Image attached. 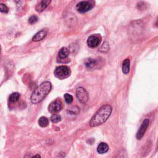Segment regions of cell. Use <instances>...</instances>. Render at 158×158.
Returning <instances> with one entry per match:
<instances>
[{"instance_id":"7c38bea8","label":"cell","mask_w":158,"mask_h":158,"mask_svg":"<svg viewBox=\"0 0 158 158\" xmlns=\"http://www.w3.org/2000/svg\"><path fill=\"white\" fill-rule=\"evenodd\" d=\"M130 61L129 59H125L122 62V72L124 74H128L130 72Z\"/></svg>"},{"instance_id":"ffe728a7","label":"cell","mask_w":158,"mask_h":158,"mask_svg":"<svg viewBox=\"0 0 158 158\" xmlns=\"http://www.w3.org/2000/svg\"><path fill=\"white\" fill-rule=\"evenodd\" d=\"M38 21V18L37 15H31V16L29 19V23L30 24H34V23H37Z\"/></svg>"},{"instance_id":"7402d4cb","label":"cell","mask_w":158,"mask_h":158,"mask_svg":"<svg viewBox=\"0 0 158 158\" xmlns=\"http://www.w3.org/2000/svg\"><path fill=\"white\" fill-rule=\"evenodd\" d=\"M79 111H80V109L77 106H74V107L70 109V112L72 114H78Z\"/></svg>"},{"instance_id":"8fae6325","label":"cell","mask_w":158,"mask_h":158,"mask_svg":"<svg viewBox=\"0 0 158 158\" xmlns=\"http://www.w3.org/2000/svg\"><path fill=\"white\" fill-rule=\"evenodd\" d=\"M99 61L96 59H92L89 58L86 59L85 61V65L86 68L90 69L95 68L96 66H98Z\"/></svg>"},{"instance_id":"3957f363","label":"cell","mask_w":158,"mask_h":158,"mask_svg":"<svg viewBox=\"0 0 158 158\" xmlns=\"http://www.w3.org/2000/svg\"><path fill=\"white\" fill-rule=\"evenodd\" d=\"M54 76L59 80H64L70 77L71 74V70L69 67L67 66H58L54 70Z\"/></svg>"},{"instance_id":"2e32d148","label":"cell","mask_w":158,"mask_h":158,"mask_svg":"<svg viewBox=\"0 0 158 158\" xmlns=\"http://www.w3.org/2000/svg\"><path fill=\"white\" fill-rule=\"evenodd\" d=\"M38 124L42 127H46L49 124V120L46 117H41L38 120Z\"/></svg>"},{"instance_id":"d6986e66","label":"cell","mask_w":158,"mask_h":158,"mask_svg":"<svg viewBox=\"0 0 158 158\" xmlns=\"http://www.w3.org/2000/svg\"><path fill=\"white\" fill-rule=\"evenodd\" d=\"M0 12L3 13H7L9 12V9L5 4H0Z\"/></svg>"},{"instance_id":"44dd1931","label":"cell","mask_w":158,"mask_h":158,"mask_svg":"<svg viewBox=\"0 0 158 158\" xmlns=\"http://www.w3.org/2000/svg\"><path fill=\"white\" fill-rule=\"evenodd\" d=\"M109 50V45L106 42L104 43L103 44H102V46L101 47V48H100V51H102V52H104V51H108Z\"/></svg>"},{"instance_id":"30bf717a","label":"cell","mask_w":158,"mask_h":158,"mask_svg":"<svg viewBox=\"0 0 158 158\" xmlns=\"http://www.w3.org/2000/svg\"><path fill=\"white\" fill-rule=\"evenodd\" d=\"M50 3L51 1L50 0H43V1H41L37 4L36 7H35V9L38 13H42L48 6Z\"/></svg>"},{"instance_id":"d4e9b609","label":"cell","mask_w":158,"mask_h":158,"mask_svg":"<svg viewBox=\"0 0 158 158\" xmlns=\"http://www.w3.org/2000/svg\"><path fill=\"white\" fill-rule=\"evenodd\" d=\"M1 47L0 46V54H1Z\"/></svg>"},{"instance_id":"7a4b0ae2","label":"cell","mask_w":158,"mask_h":158,"mask_svg":"<svg viewBox=\"0 0 158 158\" xmlns=\"http://www.w3.org/2000/svg\"><path fill=\"white\" fill-rule=\"evenodd\" d=\"M51 88H52V85L49 81H45L42 83L35 89L31 94L30 97L31 103L35 104L42 102L50 92Z\"/></svg>"},{"instance_id":"5bb4252c","label":"cell","mask_w":158,"mask_h":158,"mask_svg":"<svg viewBox=\"0 0 158 158\" xmlns=\"http://www.w3.org/2000/svg\"><path fill=\"white\" fill-rule=\"evenodd\" d=\"M69 55V50L66 47H63L59 51L58 56L61 59H66L68 57Z\"/></svg>"},{"instance_id":"8992f818","label":"cell","mask_w":158,"mask_h":158,"mask_svg":"<svg viewBox=\"0 0 158 158\" xmlns=\"http://www.w3.org/2000/svg\"><path fill=\"white\" fill-rule=\"evenodd\" d=\"M101 41V37L100 35L95 34L92 35L88 38L87 45L90 48H94L97 47L100 44Z\"/></svg>"},{"instance_id":"9c48e42d","label":"cell","mask_w":158,"mask_h":158,"mask_svg":"<svg viewBox=\"0 0 158 158\" xmlns=\"http://www.w3.org/2000/svg\"><path fill=\"white\" fill-rule=\"evenodd\" d=\"M48 31L46 29H42V30L39 31L35 34L32 38V41L35 42H38L40 41H42V40L44 39L47 35Z\"/></svg>"},{"instance_id":"603a6c76","label":"cell","mask_w":158,"mask_h":158,"mask_svg":"<svg viewBox=\"0 0 158 158\" xmlns=\"http://www.w3.org/2000/svg\"><path fill=\"white\" fill-rule=\"evenodd\" d=\"M127 153L124 151H122L118 154L116 158H127Z\"/></svg>"},{"instance_id":"ac0fdd59","label":"cell","mask_w":158,"mask_h":158,"mask_svg":"<svg viewBox=\"0 0 158 158\" xmlns=\"http://www.w3.org/2000/svg\"><path fill=\"white\" fill-rule=\"evenodd\" d=\"M64 99L65 101L68 104H71L73 101V96L71 95V94L69 93H66L64 94Z\"/></svg>"},{"instance_id":"6da1fadb","label":"cell","mask_w":158,"mask_h":158,"mask_svg":"<svg viewBox=\"0 0 158 158\" xmlns=\"http://www.w3.org/2000/svg\"><path fill=\"white\" fill-rule=\"evenodd\" d=\"M112 108L109 104H105L99 109L91 118L89 125L91 127H95L103 124L110 117Z\"/></svg>"},{"instance_id":"ba28073f","label":"cell","mask_w":158,"mask_h":158,"mask_svg":"<svg viewBox=\"0 0 158 158\" xmlns=\"http://www.w3.org/2000/svg\"><path fill=\"white\" fill-rule=\"evenodd\" d=\"M149 124V119H148V118H145V119L143 121V122H142V124L140 127V129H138V132L137 133L136 138L137 140H140L142 138H143L146 131L147 130Z\"/></svg>"},{"instance_id":"e0dca14e","label":"cell","mask_w":158,"mask_h":158,"mask_svg":"<svg viewBox=\"0 0 158 158\" xmlns=\"http://www.w3.org/2000/svg\"><path fill=\"white\" fill-rule=\"evenodd\" d=\"M62 120L61 116L58 114H53L51 117V121L53 123H58V122H61Z\"/></svg>"},{"instance_id":"cb8c5ba5","label":"cell","mask_w":158,"mask_h":158,"mask_svg":"<svg viewBox=\"0 0 158 158\" xmlns=\"http://www.w3.org/2000/svg\"><path fill=\"white\" fill-rule=\"evenodd\" d=\"M31 158H41V156H40L39 155H35V156H33Z\"/></svg>"},{"instance_id":"4fadbf2b","label":"cell","mask_w":158,"mask_h":158,"mask_svg":"<svg viewBox=\"0 0 158 158\" xmlns=\"http://www.w3.org/2000/svg\"><path fill=\"white\" fill-rule=\"evenodd\" d=\"M109 150V146L106 143H102L99 144L97 148V151L99 154H104L107 153Z\"/></svg>"},{"instance_id":"52a82bcc","label":"cell","mask_w":158,"mask_h":158,"mask_svg":"<svg viewBox=\"0 0 158 158\" xmlns=\"http://www.w3.org/2000/svg\"><path fill=\"white\" fill-rule=\"evenodd\" d=\"M62 109V103L59 100H55L51 102L48 106V111L53 114H57L59 111H61Z\"/></svg>"},{"instance_id":"9a60e30c","label":"cell","mask_w":158,"mask_h":158,"mask_svg":"<svg viewBox=\"0 0 158 158\" xmlns=\"http://www.w3.org/2000/svg\"><path fill=\"white\" fill-rule=\"evenodd\" d=\"M20 94L18 92H15L12 93L9 96V101L11 103H14V102H16L20 98Z\"/></svg>"},{"instance_id":"277c9868","label":"cell","mask_w":158,"mask_h":158,"mask_svg":"<svg viewBox=\"0 0 158 158\" xmlns=\"http://www.w3.org/2000/svg\"><path fill=\"white\" fill-rule=\"evenodd\" d=\"M93 5L89 1H80L76 6L77 11L80 13H85L93 8Z\"/></svg>"},{"instance_id":"5b68a950","label":"cell","mask_w":158,"mask_h":158,"mask_svg":"<svg viewBox=\"0 0 158 158\" xmlns=\"http://www.w3.org/2000/svg\"><path fill=\"white\" fill-rule=\"evenodd\" d=\"M76 96L78 100L82 104H86L88 100V94L83 87H78L76 91Z\"/></svg>"}]
</instances>
